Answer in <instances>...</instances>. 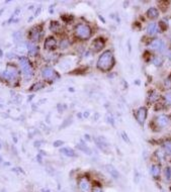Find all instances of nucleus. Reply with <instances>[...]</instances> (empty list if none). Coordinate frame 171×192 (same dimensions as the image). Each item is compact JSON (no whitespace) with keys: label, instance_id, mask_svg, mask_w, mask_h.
Here are the masks:
<instances>
[{"label":"nucleus","instance_id":"1","mask_svg":"<svg viewBox=\"0 0 171 192\" xmlns=\"http://www.w3.org/2000/svg\"><path fill=\"white\" fill-rule=\"evenodd\" d=\"M115 65V58L110 51H105L100 55L97 61V68L103 72H108Z\"/></svg>","mask_w":171,"mask_h":192},{"label":"nucleus","instance_id":"2","mask_svg":"<svg viewBox=\"0 0 171 192\" xmlns=\"http://www.w3.org/2000/svg\"><path fill=\"white\" fill-rule=\"evenodd\" d=\"M19 65H20L21 71H23L26 80H30V78L34 75V68H32L30 60L26 57H20L19 58Z\"/></svg>","mask_w":171,"mask_h":192},{"label":"nucleus","instance_id":"3","mask_svg":"<svg viewBox=\"0 0 171 192\" xmlns=\"http://www.w3.org/2000/svg\"><path fill=\"white\" fill-rule=\"evenodd\" d=\"M91 28L89 27V25L84 23H80L78 25H76L75 27V36L80 39L86 41V39H90L91 37Z\"/></svg>","mask_w":171,"mask_h":192},{"label":"nucleus","instance_id":"4","mask_svg":"<svg viewBox=\"0 0 171 192\" xmlns=\"http://www.w3.org/2000/svg\"><path fill=\"white\" fill-rule=\"evenodd\" d=\"M18 76V69L12 64L6 66V70L3 72V77L6 80H15Z\"/></svg>","mask_w":171,"mask_h":192},{"label":"nucleus","instance_id":"5","mask_svg":"<svg viewBox=\"0 0 171 192\" xmlns=\"http://www.w3.org/2000/svg\"><path fill=\"white\" fill-rule=\"evenodd\" d=\"M149 48L153 51L162 53L163 51H165L166 46H165V43H164L161 39H154L153 41H151L150 44H149Z\"/></svg>","mask_w":171,"mask_h":192},{"label":"nucleus","instance_id":"6","mask_svg":"<svg viewBox=\"0 0 171 192\" xmlns=\"http://www.w3.org/2000/svg\"><path fill=\"white\" fill-rule=\"evenodd\" d=\"M147 117V108L146 107H140L136 112V120L141 125L144 124L145 120Z\"/></svg>","mask_w":171,"mask_h":192},{"label":"nucleus","instance_id":"7","mask_svg":"<svg viewBox=\"0 0 171 192\" xmlns=\"http://www.w3.org/2000/svg\"><path fill=\"white\" fill-rule=\"evenodd\" d=\"M79 188L82 192H89L90 190V181L87 177H81L79 179Z\"/></svg>","mask_w":171,"mask_h":192},{"label":"nucleus","instance_id":"8","mask_svg":"<svg viewBox=\"0 0 171 192\" xmlns=\"http://www.w3.org/2000/svg\"><path fill=\"white\" fill-rule=\"evenodd\" d=\"M54 75H56V72L50 66H46L42 69V77L44 79H53Z\"/></svg>","mask_w":171,"mask_h":192},{"label":"nucleus","instance_id":"9","mask_svg":"<svg viewBox=\"0 0 171 192\" xmlns=\"http://www.w3.org/2000/svg\"><path fill=\"white\" fill-rule=\"evenodd\" d=\"M104 46H105V43L103 39H102V37H97V39H94V41L92 43V51L95 53L100 52V51L104 48Z\"/></svg>","mask_w":171,"mask_h":192},{"label":"nucleus","instance_id":"10","mask_svg":"<svg viewBox=\"0 0 171 192\" xmlns=\"http://www.w3.org/2000/svg\"><path fill=\"white\" fill-rule=\"evenodd\" d=\"M156 122H157L158 127H167V125L169 124L170 120H169V117H168L167 115H165V114H161V115H159L156 118Z\"/></svg>","mask_w":171,"mask_h":192},{"label":"nucleus","instance_id":"11","mask_svg":"<svg viewBox=\"0 0 171 192\" xmlns=\"http://www.w3.org/2000/svg\"><path fill=\"white\" fill-rule=\"evenodd\" d=\"M28 37H30V39L32 41V43L39 41V37H41V30H39V28L38 27V26L32 27V30H30V34H28Z\"/></svg>","mask_w":171,"mask_h":192},{"label":"nucleus","instance_id":"12","mask_svg":"<svg viewBox=\"0 0 171 192\" xmlns=\"http://www.w3.org/2000/svg\"><path fill=\"white\" fill-rule=\"evenodd\" d=\"M26 49H27L28 54L30 56H36L39 53V47L34 43H32V41H30V43L26 44Z\"/></svg>","mask_w":171,"mask_h":192},{"label":"nucleus","instance_id":"13","mask_svg":"<svg viewBox=\"0 0 171 192\" xmlns=\"http://www.w3.org/2000/svg\"><path fill=\"white\" fill-rule=\"evenodd\" d=\"M56 45H57V41L55 39V37H47L45 43H44V47H45V49H47V50H52V49L56 47Z\"/></svg>","mask_w":171,"mask_h":192},{"label":"nucleus","instance_id":"14","mask_svg":"<svg viewBox=\"0 0 171 192\" xmlns=\"http://www.w3.org/2000/svg\"><path fill=\"white\" fill-rule=\"evenodd\" d=\"M95 143H96V145L100 148V150H102V151L106 152L107 150H108V143L106 142V140H105L104 138H96Z\"/></svg>","mask_w":171,"mask_h":192},{"label":"nucleus","instance_id":"15","mask_svg":"<svg viewBox=\"0 0 171 192\" xmlns=\"http://www.w3.org/2000/svg\"><path fill=\"white\" fill-rule=\"evenodd\" d=\"M146 32L149 36H155L159 30H158V26L156 23H151L147 25V28H146Z\"/></svg>","mask_w":171,"mask_h":192},{"label":"nucleus","instance_id":"16","mask_svg":"<svg viewBox=\"0 0 171 192\" xmlns=\"http://www.w3.org/2000/svg\"><path fill=\"white\" fill-rule=\"evenodd\" d=\"M105 168H106L107 172L110 174V176L113 178H115V179H118V178H120V173H118V171L113 166V165H109V164L106 165Z\"/></svg>","mask_w":171,"mask_h":192},{"label":"nucleus","instance_id":"17","mask_svg":"<svg viewBox=\"0 0 171 192\" xmlns=\"http://www.w3.org/2000/svg\"><path fill=\"white\" fill-rule=\"evenodd\" d=\"M150 171H151V174H152L153 178L158 179V178L160 177V172H161V170H160L159 165H152Z\"/></svg>","mask_w":171,"mask_h":192},{"label":"nucleus","instance_id":"18","mask_svg":"<svg viewBox=\"0 0 171 192\" xmlns=\"http://www.w3.org/2000/svg\"><path fill=\"white\" fill-rule=\"evenodd\" d=\"M147 16H148L150 19H155L159 16V12H158V10L156 9V8L151 7V8H149L148 11H147Z\"/></svg>","mask_w":171,"mask_h":192},{"label":"nucleus","instance_id":"19","mask_svg":"<svg viewBox=\"0 0 171 192\" xmlns=\"http://www.w3.org/2000/svg\"><path fill=\"white\" fill-rule=\"evenodd\" d=\"M60 152L63 154V155L67 156V157H76V154L74 152L73 149H70V148H62L60 150Z\"/></svg>","mask_w":171,"mask_h":192},{"label":"nucleus","instance_id":"20","mask_svg":"<svg viewBox=\"0 0 171 192\" xmlns=\"http://www.w3.org/2000/svg\"><path fill=\"white\" fill-rule=\"evenodd\" d=\"M77 149L78 150H80V151H82L83 153H85V154H87V155H91V150L89 149L88 147H87L86 145L84 144V143H82L81 142L80 144H78L77 145Z\"/></svg>","mask_w":171,"mask_h":192},{"label":"nucleus","instance_id":"21","mask_svg":"<svg viewBox=\"0 0 171 192\" xmlns=\"http://www.w3.org/2000/svg\"><path fill=\"white\" fill-rule=\"evenodd\" d=\"M158 98H159V93H158L156 90H152V91L149 92L148 99L150 102H155Z\"/></svg>","mask_w":171,"mask_h":192},{"label":"nucleus","instance_id":"22","mask_svg":"<svg viewBox=\"0 0 171 192\" xmlns=\"http://www.w3.org/2000/svg\"><path fill=\"white\" fill-rule=\"evenodd\" d=\"M152 63L154 64L156 67H160V66H162V64H163V59L159 56H155L154 58L152 59Z\"/></svg>","mask_w":171,"mask_h":192},{"label":"nucleus","instance_id":"23","mask_svg":"<svg viewBox=\"0 0 171 192\" xmlns=\"http://www.w3.org/2000/svg\"><path fill=\"white\" fill-rule=\"evenodd\" d=\"M45 87V83L44 82H38V83H36L34 85H32V88H30V91H37V90H39V89H42V88H44Z\"/></svg>","mask_w":171,"mask_h":192},{"label":"nucleus","instance_id":"24","mask_svg":"<svg viewBox=\"0 0 171 192\" xmlns=\"http://www.w3.org/2000/svg\"><path fill=\"white\" fill-rule=\"evenodd\" d=\"M59 28H60V23H59L58 21H51L50 30H52V32H57Z\"/></svg>","mask_w":171,"mask_h":192},{"label":"nucleus","instance_id":"25","mask_svg":"<svg viewBox=\"0 0 171 192\" xmlns=\"http://www.w3.org/2000/svg\"><path fill=\"white\" fill-rule=\"evenodd\" d=\"M163 148L165 150V153L167 154H170L171 155V142L170 141H167L163 144Z\"/></svg>","mask_w":171,"mask_h":192},{"label":"nucleus","instance_id":"26","mask_svg":"<svg viewBox=\"0 0 171 192\" xmlns=\"http://www.w3.org/2000/svg\"><path fill=\"white\" fill-rule=\"evenodd\" d=\"M156 156L160 161H164V159H165V152H163L162 150H157Z\"/></svg>","mask_w":171,"mask_h":192},{"label":"nucleus","instance_id":"27","mask_svg":"<svg viewBox=\"0 0 171 192\" xmlns=\"http://www.w3.org/2000/svg\"><path fill=\"white\" fill-rule=\"evenodd\" d=\"M164 174H165V178L167 181H171V168L170 167H166L164 170Z\"/></svg>","mask_w":171,"mask_h":192},{"label":"nucleus","instance_id":"28","mask_svg":"<svg viewBox=\"0 0 171 192\" xmlns=\"http://www.w3.org/2000/svg\"><path fill=\"white\" fill-rule=\"evenodd\" d=\"M106 120H107V122L108 123H110L111 125H115V120H113V116L111 115L110 113H107L106 114Z\"/></svg>","mask_w":171,"mask_h":192},{"label":"nucleus","instance_id":"29","mask_svg":"<svg viewBox=\"0 0 171 192\" xmlns=\"http://www.w3.org/2000/svg\"><path fill=\"white\" fill-rule=\"evenodd\" d=\"M21 37H23V34H21V32H16L13 34V37H14V41H18L21 39Z\"/></svg>","mask_w":171,"mask_h":192},{"label":"nucleus","instance_id":"30","mask_svg":"<svg viewBox=\"0 0 171 192\" xmlns=\"http://www.w3.org/2000/svg\"><path fill=\"white\" fill-rule=\"evenodd\" d=\"M64 145V142L61 140H57L55 141L54 143H53V146H54L55 148H59V147H62V146Z\"/></svg>","mask_w":171,"mask_h":192},{"label":"nucleus","instance_id":"31","mask_svg":"<svg viewBox=\"0 0 171 192\" xmlns=\"http://www.w3.org/2000/svg\"><path fill=\"white\" fill-rule=\"evenodd\" d=\"M165 104L167 105V106L171 105V94L170 93H168L165 95Z\"/></svg>","mask_w":171,"mask_h":192},{"label":"nucleus","instance_id":"32","mask_svg":"<svg viewBox=\"0 0 171 192\" xmlns=\"http://www.w3.org/2000/svg\"><path fill=\"white\" fill-rule=\"evenodd\" d=\"M164 85H165L166 89H171V79L170 78L165 79V81H164Z\"/></svg>","mask_w":171,"mask_h":192},{"label":"nucleus","instance_id":"33","mask_svg":"<svg viewBox=\"0 0 171 192\" xmlns=\"http://www.w3.org/2000/svg\"><path fill=\"white\" fill-rule=\"evenodd\" d=\"M167 27H168V25L164 23V21H160L159 23V28L161 30H167Z\"/></svg>","mask_w":171,"mask_h":192},{"label":"nucleus","instance_id":"34","mask_svg":"<svg viewBox=\"0 0 171 192\" xmlns=\"http://www.w3.org/2000/svg\"><path fill=\"white\" fill-rule=\"evenodd\" d=\"M122 139H124V141L125 142H127L128 144H130L131 143V141H130V139H129V136H128V134H126L125 132H122Z\"/></svg>","mask_w":171,"mask_h":192},{"label":"nucleus","instance_id":"35","mask_svg":"<svg viewBox=\"0 0 171 192\" xmlns=\"http://www.w3.org/2000/svg\"><path fill=\"white\" fill-rule=\"evenodd\" d=\"M73 18L72 16H70V15H63L62 16V19L65 21V23H70V20Z\"/></svg>","mask_w":171,"mask_h":192},{"label":"nucleus","instance_id":"36","mask_svg":"<svg viewBox=\"0 0 171 192\" xmlns=\"http://www.w3.org/2000/svg\"><path fill=\"white\" fill-rule=\"evenodd\" d=\"M68 46H69V41H68L67 39H64V41H61V48L65 49V48H67Z\"/></svg>","mask_w":171,"mask_h":192},{"label":"nucleus","instance_id":"37","mask_svg":"<svg viewBox=\"0 0 171 192\" xmlns=\"http://www.w3.org/2000/svg\"><path fill=\"white\" fill-rule=\"evenodd\" d=\"M140 174H139V172L138 171H136L135 172V178H134V180H135V183H139V181H140Z\"/></svg>","mask_w":171,"mask_h":192},{"label":"nucleus","instance_id":"38","mask_svg":"<svg viewBox=\"0 0 171 192\" xmlns=\"http://www.w3.org/2000/svg\"><path fill=\"white\" fill-rule=\"evenodd\" d=\"M92 192H102V189L100 188L99 186H96V187H94V188H93Z\"/></svg>","mask_w":171,"mask_h":192},{"label":"nucleus","instance_id":"39","mask_svg":"<svg viewBox=\"0 0 171 192\" xmlns=\"http://www.w3.org/2000/svg\"><path fill=\"white\" fill-rule=\"evenodd\" d=\"M12 171H14V172H19V173H23V174H25V172H23V170L21 169V168H14V169H12Z\"/></svg>","mask_w":171,"mask_h":192},{"label":"nucleus","instance_id":"40","mask_svg":"<svg viewBox=\"0 0 171 192\" xmlns=\"http://www.w3.org/2000/svg\"><path fill=\"white\" fill-rule=\"evenodd\" d=\"M89 114H90V113H89V111H85L84 113H83V116H84V117H88Z\"/></svg>","mask_w":171,"mask_h":192},{"label":"nucleus","instance_id":"41","mask_svg":"<svg viewBox=\"0 0 171 192\" xmlns=\"http://www.w3.org/2000/svg\"><path fill=\"white\" fill-rule=\"evenodd\" d=\"M39 12H41V7H39L38 9H37V11H36V16H37V15L39 14Z\"/></svg>","mask_w":171,"mask_h":192},{"label":"nucleus","instance_id":"42","mask_svg":"<svg viewBox=\"0 0 171 192\" xmlns=\"http://www.w3.org/2000/svg\"><path fill=\"white\" fill-rule=\"evenodd\" d=\"M37 160H38L39 162H42V157H41V155H38V156H37Z\"/></svg>","mask_w":171,"mask_h":192},{"label":"nucleus","instance_id":"43","mask_svg":"<svg viewBox=\"0 0 171 192\" xmlns=\"http://www.w3.org/2000/svg\"><path fill=\"white\" fill-rule=\"evenodd\" d=\"M41 146V142H36L34 143V147H39Z\"/></svg>","mask_w":171,"mask_h":192},{"label":"nucleus","instance_id":"44","mask_svg":"<svg viewBox=\"0 0 171 192\" xmlns=\"http://www.w3.org/2000/svg\"><path fill=\"white\" fill-rule=\"evenodd\" d=\"M98 17H99V19H100V20L102 21V23H105V20H104V18H103V17H101V16H100V15H98Z\"/></svg>","mask_w":171,"mask_h":192},{"label":"nucleus","instance_id":"45","mask_svg":"<svg viewBox=\"0 0 171 192\" xmlns=\"http://www.w3.org/2000/svg\"><path fill=\"white\" fill-rule=\"evenodd\" d=\"M41 191H42V192H50V190H49V189H45V188H43V189H42Z\"/></svg>","mask_w":171,"mask_h":192},{"label":"nucleus","instance_id":"46","mask_svg":"<svg viewBox=\"0 0 171 192\" xmlns=\"http://www.w3.org/2000/svg\"><path fill=\"white\" fill-rule=\"evenodd\" d=\"M34 95H32L30 97H28V98H27V101H30V100H32V99L34 98Z\"/></svg>","mask_w":171,"mask_h":192},{"label":"nucleus","instance_id":"47","mask_svg":"<svg viewBox=\"0 0 171 192\" xmlns=\"http://www.w3.org/2000/svg\"><path fill=\"white\" fill-rule=\"evenodd\" d=\"M85 139H86V140H88V141L90 140V139H89V136H88V134H85Z\"/></svg>","mask_w":171,"mask_h":192},{"label":"nucleus","instance_id":"48","mask_svg":"<svg viewBox=\"0 0 171 192\" xmlns=\"http://www.w3.org/2000/svg\"><path fill=\"white\" fill-rule=\"evenodd\" d=\"M2 56H3V53H2V51L0 50V57H2Z\"/></svg>","mask_w":171,"mask_h":192},{"label":"nucleus","instance_id":"49","mask_svg":"<svg viewBox=\"0 0 171 192\" xmlns=\"http://www.w3.org/2000/svg\"><path fill=\"white\" fill-rule=\"evenodd\" d=\"M168 57L171 59V52H168Z\"/></svg>","mask_w":171,"mask_h":192},{"label":"nucleus","instance_id":"50","mask_svg":"<svg viewBox=\"0 0 171 192\" xmlns=\"http://www.w3.org/2000/svg\"><path fill=\"white\" fill-rule=\"evenodd\" d=\"M1 162H2V158L0 157V163H1Z\"/></svg>","mask_w":171,"mask_h":192},{"label":"nucleus","instance_id":"51","mask_svg":"<svg viewBox=\"0 0 171 192\" xmlns=\"http://www.w3.org/2000/svg\"><path fill=\"white\" fill-rule=\"evenodd\" d=\"M161 192H164V191H163V190H161Z\"/></svg>","mask_w":171,"mask_h":192}]
</instances>
